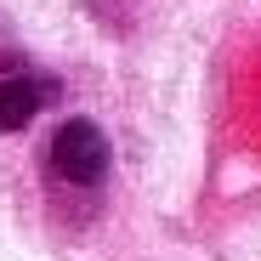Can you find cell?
Returning a JSON list of instances; mask_svg holds the SVG:
<instances>
[{"instance_id":"cell-2","label":"cell","mask_w":261,"mask_h":261,"mask_svg":"<svg viewBox=\"0 0 261 261\" xmlns=\"http://www.w3.org/2000/svg\"><path fill=\"white\" fill-rule=\"evenodd\" d=\"M40 102H46V85H40V80L0 74V137H6V130H23L40 114Z\"/></svg>"},{"instance_id":"cell-1","label":"cell","mask_w":261,"mask_h":261,"mask_svg":"<svg viewBox=\"0 0 261 261\" xmlns=\"http://www.w3.org/2000/svg\"><path fill=\"white\" fill-rule=\"evenodd\" d=\"M51 170L63 182L74 188H91L108 176V137L91 125V119H68L57 125V137H51Z\"/></svg>"}]
</instances>
